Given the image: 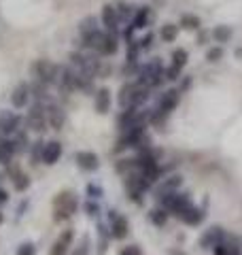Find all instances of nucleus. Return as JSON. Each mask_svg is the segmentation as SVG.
Here are the masks:
<instances>
[{"instance_id":"32","label":"nucleus","mask_w":242,"mask_h":255,"mask_svg":"<svg viewBox=\"0 0 242 255\" xmlns=\"http://www.w3.org/2000/svg\"><path fill=\"white\" fill-rule=\"evenodd\" d=\"M181 23H183V28H187V30H198L200 28V19L193 17V15H183Z\"/></svg>"},{"instance_id":"8","label":"nucleus","mask_w":242,"mask_h":255,"mask_svg":"<svg viewBox=\"0 0 242 255\" xmlns=\"http://www.w3.org/2000/svg\"><path fill=\"white\" fill-rule=\"evenodd\" d=\"M75 162L79 164V168H83L87 172L96 170L100 166V159L96 153H92V151H77L75 153Z\"/></svg>"},{"instance_id":"23","label":"nucleus","mask_w":242,"mask_h":255,"mask_svg":"<svg viewBox=\"0 0 242 255\" xmlns=\"http://www.w3.org/2000/svg\"><path fill=\"white\" fill-rule=\"evenodd\" d=\"M98 30V23H96V17H85L83 21L79 23V34L81 38H85V36H90L92 32Z\"/></svg>"},{"instance_id":"7","label":"nucleus","mask_w":242,"mask_h":255,"mask_svg":"<svg viewBox=\"0 0 242 255\" xmlns=\"http://www.w3.org/2000/svg\"><path fill=\"white\" fill-rule=\"evenodd\" d=\"M136 94H138V83H125L119 90V107H136Z\"/></svg>"},{"instance_id":"9","label":"nucleus","mask_w":242,"mask_h":255,"mask_svg":"<svg viewBox=\"0 0 242 255\" xmlns=\"http://www.w3.org/2000/svg\"><path fill=\"white\" fill-rule=\"evenodd\" d=\"M115 213V211H113ZM111 213V236L113 238H125L127 236V230H130V223H127L125 217H121V215H113Z\"/></svg>"},{"instance_id":"45","label":"nucleus","mask_w":242,"mask_h":255,"mask_svg":"<svg viewBox=\"0 0 242 255\" xmlns=\"http://www.w3.org/2000/svg\"><path fill=\"white\" fill-rule=\"evenodd\" d=\"M0 223H2V213H0Z\"/></svg>"},{"instance_id":"41","label":"nucleus","mask_w":242,"mask_h":255,"mask_svg":"<svg viewBox=\"0 0 242 255\" xmlns=\"http://www.w3.org/2000/svg\"><path fill=\"white\" fill-rule=\"evenodd\" d=\"M119 255H142V251H140V247H136V245H130V247H125V249L121 251Z\"/></svg>"},{"instance_id":"2","label":"nucleus","mask_w":242,"mask_h":255,"mask_svg":"<svg viewBox=\"0 0 242 255\" xmlns=\"http://www.w3.org/2000/svg\"><path fill=\"white\" fill-rule=\"evenodd\" d=\"M159 204L164 206V209L172 211L176 217L181 219V215L191 206V200H189V194H179V191H174V194L161 196V198H159Z\"/></svg>"},{"instance_id":"4","label":"nucleus","mask_w":242,"mask_h":255,"mask_svg":"<svg viewBox=\"0 0 242 255\" xmlns=\"http://www.w3.org/2000/svg\"><path fill=\"white\" fill-rule=\"evenodd\" d=\"M58 75H60V68L55 66L53 62L49 60H38L34 62V77L38 79L40 83H55L58 81Z\"/></svg>"},{"instance_id":"29","label":"nucleus","mask_w":242,"mask_h":255,"mask_svg":"<svg viewBox=\"0 0 242 255\" xmlns=\"http://www.w3.org/2000/svg\"><path fill=\"white\" fill-rule=\"evenodd\" d=\"M117 36L115 34H107V41H104V47H102V53H107V55H113L117 51Z\"/></svg>"},{"instance_id":"19","label":"nucleus","mask_w":242,"mask_h":255,"mask_svg":"<svg viewBox=\"0 0 242 255\" xmlns=\"http://www.w3.org/2000/svg\"><path fill=\"white\" fill-rule=\"evenodd\" d=\"M102 21H104V26H107L111 32L117 28V23H119V13L117 9L113 4H104L102 6Z\"/></svg>"},{"instance_id":"24","label":"nucleus","mask_w":242,"mask_h":255,"mask_svg":"<svg viewBox=\"0 0 242 255\" xmlns=\"http://www.w3.org/2000/svg\"><path fill=\"white\" fill-rule=\"evenodd\" d=\"M215 255H240V247L236 243H230V245L219 243L215 247Z\"/></svg>"},{"instance_id":"14","label":"nucleus","mask_w":242,"mask_h":255,"mask_svg":"<svg viewBox=\"0 0 242 255\" xmlns=\"http://www.w3.org/2000/svg\"><path fill=\"white\" fill-rule=\"evenodd\" d=\"M60 155H62V145H60V142L58 140H49V142H47L45 149H43V162L47 166H53L60 159Z\"/></svg>"},{"instance_id":"6","label":"nucleus","mask_w":242,"mask_h":255,"mask_svg":"<svg viewBox=\"0 0 242 255\" xmlns=\"http://www.w3.org/2000/svg\"><path fill=\"white\" fill-rule=\"evenodd\" d=\"M179 90H168L161 94V98H159V105H157V113L161 115H168L170 111H174V107L179 105Z\"/></svg>"},{"instance_id":"30","label":"nucleus","mask_w":242,"mask_h":255,"mask_svg":"<svg viewBox=\"0 0 242 255\" xmlns=\"http://www.w3.org/2000/svg\"><path fill=\"white\" fill-rule=\"evenodd\" d=\"M187 51L185 49H176L174 53H172V66H176V68H183L185 64H187Z\"/></svg>"},{"instance_id":"38","label":"nucleus","mask_w":242,"mask_h":255,"mask_svg":"<svg viewBox=\"0 0 242 255\" xmlns=\"http://www.w3.org/2000/svg\"><path fill=\"white\" fill-rule=\"evenodd\" d=\"M87 245H90V238L83 236V238H81V245L75 249V255H87Z\"/></svg>"},{"instance_id":"31","label":"nucleus","mask_w":242,"mask_h":255,"mask_svg":"<svg viewBox=\"0 0 242 255\" xmlns=\"http://www.w3.org/2000/svg\"><path fill=\"white\" fill-rule=\"evenodd\" d=\"M147 21H149V9H140L138 13H136L132 26L134 28H144V26H147Z\"/></svg>"},{"instance_id":"1","label":"nucleus","mask_w":242,"mask_h":255,"mask_svg":"<svg viewBox=\"0 0 242 255\" xmlns=\"http://www.w3.org/2000/svg\"><path fill=\"white\" fill-rule=\"evenodd\" d=\"M77 209H79V198H77L75 191L64 189V191H60V194L53 198V211H55L53 219L55 221H66V219H70L72 215L77 213Z\"/></svg>"},{"instance_id":"42","label":"nucleus","mask_w":242,"mask_h":255,"mask_svg":"<svg viewBox=\"0 0 242 255\" xmlns=\"http://www.w3.org/2000/svg\"><path fill=\"white\" fill-rule=\"evenodd\" d=\"M85 209H87V213H90L92 217H94V215H98V211H100V209H98V204H94V202H87V204H85Z\"/></svg>"},{"instance_id":"18","label":"nucleus","mask_w":242,"mask_h":255,"mask_svg":"<svg viewBox=\"0 0 242 255\" xmlns=\"http://www.w3.org/2000/svg\"><path fill=\"white\" fill-rule=\"evenodd\" d=\"M64 111L60 107H55V105H49L47 107V122H49V126L53 128V130H62V126H64Z\"/></svg>"},{"instance_id":"11","label":"nucleus","mask_w":242,"mask_h":255,"mask_svg":"<svg viewBox=\"0 0 242 255\" xmlns=\"http://www.w3.org/2000/svg\"><path fill=\"white\" fill-rule=\"evenodd\" d=\"M221 238H223V230L221 228H208L206 232H204V236L200 238V247L202 249H215L217 245L221 243Z\"/></svg>"},{"instance_id":"20","label":"nucleus","mask_w":242,"mask_h":255,"mask_svg":"<svg viewBox=\"0 0 242 255\" xmlns=\"http://www.w3.org/2000/svg\"><path fill=\"white\" fill-rule=\"evenodd\" d=\"M109 109H111V92L107 87H102V90L96 92V111L100 115H107Z\"/></svg>"},{"instance_id":"27","label":"nucleus","mask_w":242,"mask_h":255,"mask_svg":"<svg viewBox=\"0 0 242 255\" xmlns=\"http://www.w3.org/2000/svg\"><path fill=\"white\" fill-rule=\"evenodd\" d=\"M151 221L155 223L157 228H164L166 221H168V213H166L164 209H153V211H151Z\"/></svg>"},{"instance_id":"37","label":"nucleus","mask_w":242,"mask_h":255,"mask_svg":"<svg viewBox=\"0 0 242 255\" xmlns=\"http://www.w3.org/2000/svg\"><path fill=\"white\" fill-rule=\"evenodd\" d=\"M87 194H90L92 200H96V198H102V187H100V185H94V183H90V185H87Z\"/></svg>"},{"instance_id":"21","label":"nucleus","mask_w":242,"mask_h":255,"mask_svg":"<svg viewBox=\"0 0 242 255\" xmlns=\"http://www.w3.org/2000/svg\"><path fill=\"white\" fill-rule=\"evenodd\" d=\"M15 153V140H0V164H11Z\"/></svg>"},{"instance_id":"34","label":"nucleus","mask_w":242,"mask_h":255,"mask_svg":"<svg viewBox=\"0 0 242 255\" xmlns=\"http://www.w3.org/2000/svg\"><path fill=\"white\" fill-rule=\"evenodd\" d=\"M221 58H223V49H221V47H213V49H208V53H206L208 62H219Z\"/></svg>"},{"instance_id":"17","label":"nucleus","mask_w":242,"mask_h":255,"mask_svg":"<svg viewBox=\"0 0 242 255\" xmlns=\"http://www.w3.org/2000/svg\"><path fill=\"white\" fill-rule=\"evenodd\" d=\"M204 217H206L204 209H198V206H189V209L181 215V219L187 223V226H200V223L204 221Z\"/></svg>"},{"instance_id":"36","label":"nucleus","mask_w":242,"mask_h":255,"mask_svg":"<svg viewBox=\"0 0 242 255\" xmlns=\"http://www.w3.org/2000/svg\"><path fill=\"white\" fill-rule=\"evenodd\" d=\"M17 255H36V249L32 243H23L19 249H17Z\"/></svg>"},{"instance_id":"35","label":"nucleus","mask_w":242,"mask_h":255,"mask_svg":"<svg viewBox=\"0 0 242 255\" xmlns=\"http://www.w3.org/2000/svg\"><path fill=\"white\" fill-rule=\"evenodd\" d=\"M164 75H166V79H168V81H176V79L181 77V68L170 66V68H166V70H164Z\"/></svg>"},{"instance_id":"39","label":"nucleus","mask_w":242,"mask_h":255,"mask_svg":"<svg viewBox=\"0 0 242 255\" xmlns=\"http://www.w3.org/2000/svg\"><path fill=\"white\" fill-rule=\"evenodd\" d=\"M138 45H140V49H151V45H153V34L151 32H147V36L140 38Z\"/></svg>"},{"instance_id":"16","label":"nucleus","mask_w":242,"mask_h":255,"mask_svg":"<svg viewBox=\"0 0 242 255\" xmlns=\"http://www.w3.org/2000/svg\"><path fill=\"white\" fill-rule=\"evenodd\" d=\"M104 41H107V34H104L102 30H96V32H92L90 36L83 38V45L87 47V49H94V51H100V53H102Z\"/></svg>"},{"instance_id":"12","label":"nucleus","mask_w":242,"mask_h":255,"mask_svg":"<svg viewBox=\"0 0 242 255\" xmlns=\"http://www.w3.org/2000/svg\"><path fill=\"white\" fill-rule=\"evenodd\" d=\"M183 185V177H179V174H174V177H168L161 181V185L155 189V198L159 200L161 196H168V194H174L176 189H179Z\"/></svg>"},{"instance_id":"43","label":"nucleus","mask_w":242,"mask_h":255,"mask_svg":"<svg viewBox=\"0 0 242 255\" xmlns=\"http://www.w3.org/2000/svg\"><path fill=\"white\" fill-rule=\"evenodd\" d=\"M0 202H6V191L0 189Z\"/></svg>"},{"instance_id":"25","label":"nucleus","mask_w":242,"mask_h":255,"mask_svg":"<svg viewBox=\"0 0 242 255\" xmlns=\"http://www.w3.org/2000/svg\"><path fill=\"white\" fill-rule=\"evenodd\" d=\"M161 41L164 43H172L174 38H176V34H179V28L174 26V23H166V26H161Z\"/></svg>"},{"instance_id":"15","label":"nucleus","mask_w":242,"mask_h":255,"mask_svg":"<svg viewBox=\"0 0 242 255\" xmlns=\"http://www.w3.org/2000/svg\"><path fill=\"white\" fill-rule=\"evenodd\" d=\"M70 243H72V230H64V234L53 243L49 255H66L70 249Z\"/></svg>"},{"instance_id":"33","label":"nucleus","mask_w":242,"mask_h":255,"mask_svg":"<svg viewBox=\"0 0 242 255\" xmlns=\"http://www.w3.org/2000/svg\"><path fill=\"white\" fill-rule=\"evenodd\" d=\"M43 149H45L43 142H34V147H32V159H34V164L43 162Z\"/></svg>"},{"instance_id":"5","label":"nucleus","mask_w":242,"mask_h":255,"mask_svg":"<svg viewBox=\"0 0 242 255\" xmlns=\"http://www.w3.org/2000/svg\"><path fill=\"white\" fill-rule=\"evenodd\" d=\"M164 77L166 75H164V68H161V64L157 60H153V62H149L147 66L140 70V79H138V81L151 87V85H159L161 81H164Z\"/></svg>"},{"instance_id":"44","label":"nucleus","mask_w":242,"mask_h":255,"mask_svg":"<svg viewBox=\"0 0 242 255\" xmlns=\"http://www.w3.org/2000/svg\"><path fill=\"white\" fill-rule=\"evenodd\" d=\"M236 55H238V58L242 60V49H238V51H236Z\"/></svg>"},{"instance_id":"26","label":"nucleus","mask_w":242,"mask_h":255,"mask_svg":"<svg viewBox=\"0 0 242 255\" xmlns=\"http://www.w3.org/2000/svg\"><path fill=\"white\" fill-rule=\"evenodd\" d=\"M213 36H215V41L217 43H228L230 38H232V30L228 26H217L213 30Z\"/></svg>"},{"instance_id":"22","label":"nucleus","mask_w":242,"mask_h":255,"mask_svg":"<svg viewBox=\"0 0 242 255\" xmlns=\"http://www.w3.org/2000/svg\"><path fill=\"white\" fill-rule=\"evenodd\" d=\"M9 174H11V181H13V185H15V189H17V191L28 189V185H30V179H28L23 172H19V170L13 166V170L9 168Z\"/></svg>"},{"instance_id":"3","label":"nucleus","mask_w":242,"mask_h":255,"mask_svg":"<svg viewBox=\"0 0 242 255\" xmlns=\"http://www.w3.org/2000/svg\"><path fill=\"white\" fill-rule=\"evenodd\" d=\"M26 124L32 132H45L49 122H47V109H43L40 102L32 105L30 111H28V117H26Z\"/></svg>"},{"instance_id":"28","label":"nucleus","mask_w":242,"mask_h":255,"mask_svg":"<svg viewBox=\"0 0 242 255\" xmlns=\"http://www.w3.org/2000/svg\"><path fill=\"white\" fill-rule=\"evenodd\" d=\"M15 151H17V153H21V151H28V136L23 132H15Z\"/></svg>"},{"instance_id":"10","label":"nucleus","mask_w":242,"mask_h":255,"mask_svg":"<svg viewBox=\"0 0 242 255\" xmlns=\"http://www.w3.org/2000/svg\"><path fill=\"white\" fill-rule=\"evenodd\" d=\"M19 130V117L11 113V111H4L2 115H0V134H15Z\"/></svg>"},{"instance_id":"13","label":"nucleus","mask_w":242,"mask_h":255,"mask_svg":"<svg viewBox=\"0 0 242 255\" xmlns=\"http://www.w3.org/2000/svg\"><path fill=\"white\" fill-rule=\"evenodd\" d=\"M30 85L28 83H19L17 87L13 90V94H11V102H13V107L15 109H23L28 105V98H30Z\"/></svg>"},{"instance_id":"40","label":"nucleus","mask_w":242,"mask_h":255,"mask_svg":"<svg viewBox=\"0 0 242 255\" xmlns=\"http://www.w3.org/2000/svg\"><path fill=\"white\" fill-rule=\"evenodd\" d=\"M117 13H119V17H121V19H127V17L132 15V6H127V4H119Z\"/></svg>"}]
</instances>
